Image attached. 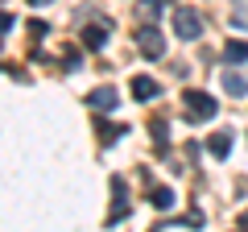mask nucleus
I'll return each mask as SVG.
<instances>
[{"instance_id":"nucleus-1","label":"nucleus","mask_w":248,"mask_h":232,"mask_svg":"<svg viewBox=\"0 0 248 232\" xmlns=\"http://www.w3.org/2000/svg\"><path fill=\"white\" fill-rule=\"evenodd\" d=\"M174 33L182 37V42H195V37H203V17H199L195 9L178 4V9H174Z\"/></svg>"},{"instance_id":"nucleus-2","label":"nucleus","mask_w":248,"mask_h":232,"mask_svg":"<svg viewBox=\"0 0 248 232\" xmlns=\"http://www.w3.org/2000/svg\"><path fill=\"white\" fill-rule=\"evenodd\" d=\"M133 37H137V50H141L145 58H161V54H166V33H161V29H153V25H141Z\"/></svg>"},{"instance_id":"nucleus-3","label":"nucleus","mask_w":248,"mask_h":232,"mask_svg":"<svg viewBox=\"0 0 248 232\" xmlns=\"http://www.w3.org/2000/svg\"><path fill=\"white\" fill-rule=\"evenodd\" d=\"M186 112H190V120H211L215 112H219V104H215L207 91H186Z\"/></svg>"},{"instance_id":"nucleus-4","label":"nucleus","mask_w":248,"mask_h":232,"mask_svg":"<svg viewBox=\"0 0 248 232\" xmlns=\"http://www.w3.org/2000/svg\"><path fill=\"white\" fill-rule=\"evenodd\" d=\"M87 104L95 108V112H112V108L120 104V99H116V87H95V91L87 96Z\"/></svg>"},{"instance_id":"nucleus-5","label":"nucleus","mask_w":248,"mask_h":232,"mask_svg":"<svg viewBox=\"0 0 248 232\" xmlns=\"http://www.w3.org/2000/svg\"><path fill=\"white\" fill-rule=\"evenodd\" d=\"M104 42H108V21L83 29V46H87V50H104Z\"/></svg>"},{"instance_id":"nucleus-6","label":"nucleus","mask_w":248,"mask_h":232,"mask_svg":"<svg viewBox=\"0 0 248 232\" xmlns=\"http://www.w3.org/2000/svg\"><path fill=\"white\" fill-rule=\"evenodd\" d=\"M223 91H228V96H248V75L223 71Z\"/></svg>"},{"instance_id":"nucleus-7","label":"nucleus","mask_w":248,"mask_h":232,"mask_svg":"<svg viewBox=\"0 0 248 232\" xmlns=\"http://www.w3.org/2000/svg\"><path fill=\"white\" fill-rule=\"evenodd\" d=\"M223 58H228V63H248V42H232L228 37V46H223Z\"/></svg>"},{"instance_id":"nucleus-8","label":"nucleus","mask_w":248,"mask_h":232,"mask_svg":"<svg viewBox=\"0 0 248 232\" xmlns=\"http://www.w3.org/2000/svg\"><path fill=\"white\" fill-rule=\"evenodd\" d=\"M133 96L137 99H153V96H157V83H153L149 75H137V79H133Z\"/></svg>"},{"instance_id":"nucleus-9","label":"nucleus","mask_w":248,"mask_h":232,"mask_svg":"<svg viewBox=\"0 0 248 232\" xmlns=\"http://www.w3.org/2000/svg\"><path fill=\"white\" fill-rule=\"evenodd\" d=\"M207 149H211V158H228L232 153V133H215L211 141H207Z\"/></svg>"},{"instance_id":"nucleus-10","label":"nucleus","mask_w":248,"mask_h":232,"mask_svg":"<svg viewBox=\"0 0 248 232\" xmlns=\"http://www.w3.org/2000/svg\"><path fill=\"white\" fill-rule=\"evenodd\" d=\"M149 203L153 207H174V191H170V187H153L149 191Z\"/></svg>"},{"instance_id":"nucleus-11","label":"nucleus","mask_w":248,"mask_h":232,"mask_svg":"<svg viewBox=\"0 0 248 232\" xmlns=\"http://www.w3.org/2000/svg\"><path fill=\"white\" fill-rule=\"evenodd\" d=\"M137 13H141V21H153L161 13V0H141V4H137Z\"/></svg>"},{"instance_id":"nucleus-12","label":"nucleus","mask_w":248,"mask_h":232,"mask_svg":"<svg viewBox=\"0 0 248 232\" xmlns=\"http://www.w3.org/2000/svg\"><path fill=\"white\" fill-rule=\"evenodd\" d=\"M120 133H124L120 125H99V141H104V145H112V141H116Z\"/></svg>"},{"instance_id":"nucleus-13","label":"nucleus","mask_w":248,"mask_h":232,"mask_svg":"<svg viewBox=\"0 0 248 232\" xmlns=\"http://www.w3.org/2000/svg\"><path fill=\"white\" fill-rule=\"evenodd\" d=\"M62 63H66V71H79V50L66 46V50H62Z\"/></svg>"},{"instance_id":"nucleus-14","label":"nucleus","mask_w":248,"mask_h":232,"mask_svg":"<svg viewBox=\"0 0 248 232\" xmlns=\"http://www.w3.org/2000/svg\"><path fill=\"white\" fill-rule=\"evenodd\" d=\"M29 33H33V37H46V33H50V25H46V21H33V25H29Z\"/></svg>"},{"instance_id":"nucleus-15","label":"nucleus","mask_w":248,"mask_h":232,"mask_svg":"<svg viewBox=\"0 0 248 232\" xmlns=\"http://www.w3.org/2000/svg\"><path fill=\"white\" fill-rule=\"evenodd\" d=\"M232 21H236V25H248V9H236V17H232Z\"/></svg>"},{"instance_id":"nucleus-16","label":"nucleus","mask_w":248,"mask_h":232,"mask_svg":"<svg viewBox=\"0 0 248 232\" xmlns=\"http://www.w3.org/2000/svg\"><path fill=\"white\" fill-rule=\"evenodd\" d=\"M9 25H13V17H9V13H0V33H4Z\"/></svg>"},{"instance_id":"nucleus-17","label":"nucleus","mask_w":248,"mask_h":232,"mask_svg":"<svg viewBox=\"0 0 248 232\" xmlns=\"http://www.w3.org/2000/svg\"><path fill=\"white\" fill-rule=\"evenodd\" d=\"M240 228H244V232H248V212H240Z\"/></svg>"},{"instance_id":"nucleus-18","label":"nucleus","mask_w":248,"mask_h":232,"mask_svg":"<svg viewBox=\"0 0 248 232\" xmlns=\"http://www.w3.org/2000/svg\"><path fill=\"white\" fill-rule=\"evenodd\" d=\"M29 4H54V0H29Z\"/></svg>"}]
</instances>
